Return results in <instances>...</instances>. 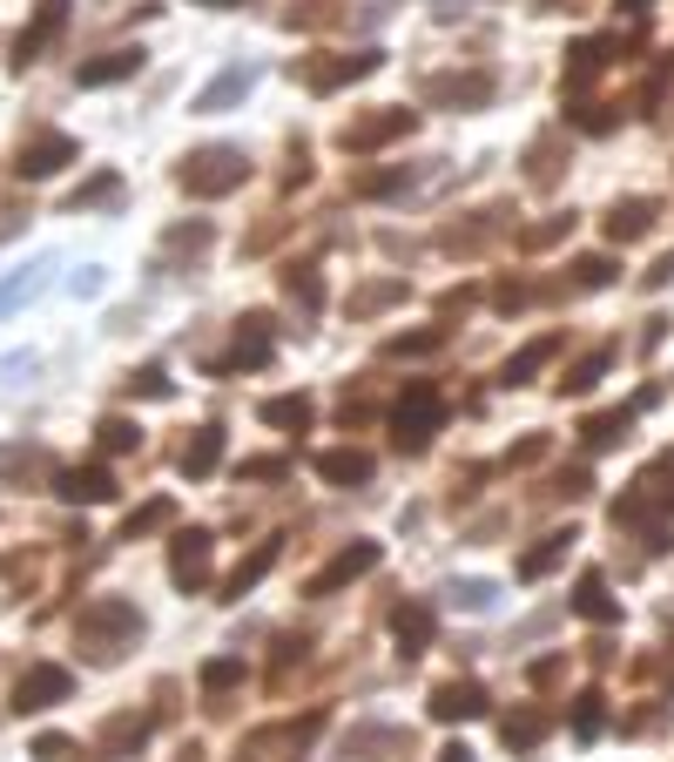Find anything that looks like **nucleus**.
Masks as SVG:
<instances>
[{
    "label": "nucleus",
    "mask_w": 674,
    "mask_h": 762,
    "mask_svg": "<svg viewBox=\"0 0 674 762\" xmlns=\"http://www.w3.org/2000/svg\"><path fill=\"white\" fill-rule=\"evenodd\" d=\"M203 8H236V0H203Z\"/></svg>",
    "instance_id": "47"
},
{
    "label": "nucleus",
    "mask_w": 674,
    "mask_h": 762,
    "mask_svg": "<svg viewBox=\"0 0 674 762\" xmlns=\"http://www.w3.org/2000/svg\"><path fill=\"white\" fill-rule=\"evenodd\" d=\"M499 735H506V749H533V742L547 735V715H540V709H520V715L499 722Z\"/></svg>",
    "instance_id": "27"
},
{
    "label": "nucleus",
    "mask_w": 674,
    "mask_h": 762,
    "mask_svg": "<svg viewBox=\"0 0 674 762\" xmlns=\"http://www.w3.org/2000/svg\"><path fill=\"white\" fill-rule=\"evenodd\" d=\"M149 742V715H115L109 729H102V749H115V755H129V749H142Z\"/></svg>",
    "instance_id": "26"
},
{
    "label": "nucleus",
    "mask_w": 674,
    "mask_h": 762,
    "mask_svg": "<svg viewBox=\"0 0 674 762\" xmlns=\"http://www.w3.org/2000/svg\"><path fill=\"white\" fill-rule=\"evenodd\" d=\"M68 28V0H41L34 8V21L21 28V41H14V68H34L48 48H54V34Z\"/></svg>",
    "instance_id": "6"
},
{
    "label": "nucleus",
    "mask_w": 674,
    "mask_h": 762,
    "mask_svg": "<svg viewBox=\"0 0 674 762\" xmlns=\"http://www.w3.org/2000/svg\"><path fill=\"white\" fill-rule=\"evenodd\" d=\"M68 162H74V142H68V135H34V142L21 149V162H14V176L48 183L54 169H68Z\"/></svg>",
    "instance_id": "10"
},
{
    "label": "nucleus",
    "mask_w": 674,
    "mask_h": 762,
    "mask_svg": "<svg viewBox=\"0 0 674 762\" xmlns=\"http://www.w3.org/2000/svg\"><path fill=\"white\" fill-rule=\"evenodd\" d=\"M249 89H257V68H223L216 81H210V89L196 95V115H223L229 102H243Z\"/></svg>",
    "instance_id": "17"
},
{
    "label": "nucleus",
    "mask_w": 674,
    "mask_h": 762,
    "mask_svg": "<svg viewBox=\"0 0 674 762\" xmlns=\"http://www.w3.org/2000/svg\"><path fill=\"white\" fill-rule=\"evenodd\" d=\"M168 580H176V587H190V595L210 580V534H203V527L176 534V547H168Z\"/></svg>",
    "instance_id": "7"
},
{
    "label": "nucleus",
    "mask_w": 674,
    "mask_h": 762,
    "mask_svg": "<svg viewBox=\"0 0 674 762\" xmlns=\"http://www.w3.org/2000/svg\"><path fill=\"white\" fill-rule=\"evenodd\" d=\"M135 634H142V614L129 601H89L81 608V648H89L95 661H115Z\"/></svg>",
    "instance_id": "1"
},
{
    "label": "nucleus",
    "mask_w": 674,
    "mask_h": 762,
    "mask_svg": "<svg viewBox=\"0 0 674 762\" xmlns=\"http://www.w3.org/2000/svg\"><path fill=\"white\" fill-rule=\"evenodd\" d=\"M54 492H61L68 506H102V499H115V479H109L102 466H68V473L54 479Z\"/></svg>",
    "instance_id": "14"
},
{
    "label": "nucleus",
    "mask_w": 674,
    "mask_h": 762,
    "mask_svg": "<svg viewBox=\"0 0 674 762\" xmlns=\"http://www.w3.org/2000/svg\"><path fill=\"white\" fill-rule=\"evenodd\" d=\"M553 352H560V331H547V337H533V345H527L520 358H506V385H527V378H533V372H540V365H547Z\"/></svg>",
    "instance_id": "25"
},
{
    "label": "nucleus",
    "mask_w": 674,
    "mask_h": 762,
    "mask_svg": "<svg viewBox=\"0 0 674 762\" xmlns=\"http://www.w3.org/2000/svg\"><path fill=\"white\" fill-rule=\"evenodd\" d=\"M257 365H270V317H243L236 345H229V358L216 372H257Z\"/></svg>",
    "instance_id": "9"
},
{
    "label": "nucleus",
    "mask_w": 674,
    "mask_h": 762,
    "mask_svg": "<svg viewBox=\"0 0 674 762\" xmlns=\"http://www.w3.org/2000/svg\"><path fill=\"white\" fill-rule=\"evenodd\" d=\"M378 567V540H358V547H345L324 573H310V595H337L345 580H358V573H371Z\"/></svg>",
    "instance_id": "11"
},
{
    "label": "nucleus",
    "mask_w": 674,
    "mask_h": 762,
    "mask_svg": "<svg viewBox=\"0 0 674 762\" xmlns=\"http://www.w3.org/2000/svg\"><path fill=\"white\" fill-rule=\"evenodd\" d=\"M573 608H580L586 621H621V601L607 595V580H601V573H586V580H580V595H573Z\"/></svg>",
    "instance_id": "24"
},
{
    "label": "nucleus",
    "mask_w": 674,
    "mask_h": 762,
    "mask_svg": "<svg viewBox=\"0 0 674 762\" xmlns=\"http://www.w3.org/2000/svg\"><path fill=\"white\" fill-rule=\"evenodd\" d=\"M621 8H627V14H641V8H654V0H621Z\"/></svg>",
    "instance_id": "46"
},
{
    "label": "nucleus",
    "mask_w": 674,
    "mask_h": 762,
    "mask_svg": "<svg viewBox=\"0 0 674 762\" xmlns=\"http://www.w3.org/2000/svg\"><path fill=\"white\" fill-rule=\"evenodd\" d=\"M176 385H168V372L162 365H142V372H129V398H168Z\"/></svg>",
    "instance_id": "34"
},
{
    "label": "nucleus",
    "mask_w": 674,
    "mask_h": 762,
    "mask_svg": "<svg viewBox=\"0 0 674 762\" xmlns=\"http://www.w3.org/2000/svg\"><path fill=\"white\" fill-rule=\"evenodd\" d=\"M264 418H270V426H284V433H304V426H310V398H304V392H297V398H270Z\"/></svg>",
    "instance_id": "31"
},
{
    "label": "nucleus",
    "mask_w": 674,
    "mask_h": 762,
    "mask_svg": "<svg viewBox=\"0 0 674 762\" xmlns=\"http://www.w3.org/2000/svg\"><path fill=\"white\" fill-rule=\"evenodd\" d=\"M236 682H243V661H236V654H216V661L203 668V689H210V695H223V689H236Z\"/></svg>",
    "instance_id": "35"
},
{
    "label": "nucleus",
    "mask_w": 674,
    "mask_h": 762,
    "mask_svg": "<svg viewBox=\"0 0 674 762\" xmlns=\"http://www.w3.org/2000/svg\"><path fill=\"white\" fill-rule=\"evenodd\" d=\"M284 291H290L297 304H317V297H324V284H317V271H310V264H297V271H284Z\"/></svg>",
    "instance_id": "37"
},
{
    "label": "nucleus",
    "mask_w": 674,
    "mask_h": 762,
    "mask_svg": "<svg viewBox=\"0 0 674 762\" xmlns=\"http://www.w3.org/2000/svg\"><path fill=\"white\" fill-rule=\"evenodd\" d=\"M492 89H499L492 74H439V81H426V102H446V109H486Z\"/></svg>",
    "instance_id": "8"
},
{
    "label": "nucleus",
    "mask_w": 674,
    "mask_h": 762,
    "mask_svg": "<svg viewBox=\"0 0 674 762\" xmlns=\"http://www.w3.org/2000/svg\"><path fill=\"white\" fill-rule=\"evenodd\" d=\"M243 473H249V479H277V473H284V459H249Z\"/></svg>",
    "instance_id": "44"
},
{
    "label": "nucleus",
    "mask_w": 674,
    "mask_h": 762,
    "mask_svg": "<svg viewBox=\"0 0 674 762\" xmlns=\"http://www.w3.org/2000/svg\"><path fill=\"white\" fill-rule=\"evenodd\" d=\"M391 135H411V109H385V115H371V122H351L337 142H345L351 155H365V149H378V142H391Z\"/></svg>",
    "instance_id": "13"
},
{
    "label": "nucleus",
    "mask_w": 674,
    "mask_h": 762,
    "mask_svg": "<svg viewBox=\"0 0 674 762\" xmlns=\"http://www.w3.org/2000/svg\"><path fill=\"white\" fill-rule=\"evenodd\" d=\"M647 230H654V203H641V196H634V203H614V216H607V236H614V243H634V236H647Z\"/></svg>",
    "instance_id": "21"
},
{
    "label": "nucleus",
    "mask_w": 674,
    "mask_h": 762,
    "mask_svg": "<svg viewBox=\"0 0 674 762\" xmlns=\"http://www.w3.org/2000/svg\"><path fill=\"white\" fill-rule=\"evenodd\" d=\"M566 547H573V534H547L540 547H527V553H520V580H540V573H553V567L566 560Z\"/></svg>",
    "instance_id": "23"
},
{
    "label": "nucleus",
    "mask_w": 674,
    "mask_h": 762,
    "mask_svg": "<svg viewBox=\"0 0 674 762\" xmlns=\"http://www.w3.org/2000/svg\"><path fill=\"white\" fill-rule=\"evenodd\" d=\"M102 453H135L142 446V426H129V418H102Z\"/></svg>",
    "instance_id": "33"
},
{
    "label": "nucleus",
    "mask_w": 674,
    "mask_h": 762,
    "mask_svg": "<svg viewBox=\"0 0 674 762\" xmlns=\"http://www.w3.org/2000/svg\"><path fill=\"white\" fill-rule=\"evenodd\" d=\"M580 291H601V284H614V264L607 257H580V277H573Z\"/></svg>",
    "instance_id": "38"
},
{
    "label": "nucleus",
    "mask_w": 674,
    "mask_h": 762,
    "mask_svg": "<svg viewBox=\"0 0 674 762\" xmlns=\"http://www.w3.org/2000/svg\"><path fill=\"white\" fill-rule=\"evenodd\" d=\"M452 601L479 614V608H492V587H486V580H466V587H452Z\"/></svg>",
    "instance_id": "40"
},
{
    "label": "nucleus",
    "mask_w": 674,
    "mask_h": 762,
    "mask_svg": "<svg viewBox=\"0 0 674 762\" xmlns=\"http://www.w3.org/2000/svg\"><path fill=\"white\" fill-rule=\"evenodd\" d=\"M573 735H601V695H580V709H573Z\"/></svg>",
    "instance_id": "39"
},
{
    "label": "nucleus",
    "mask_w": 674,
    "mask_h": 762,
    "mask_svg": "<svg viewBox=\"0 0 674 762\" xmlns=\"http://www.w3.org/2000/svg\"><path fill=\"white\" fill-rule=\"evenodd\" d=\"M432 715L439 722H472V715H486V689L479 682H439L432 689Z\"/></svg>",
    "instance_id": "16"
},
{
    "label": "nucleus",
    "mask_w": 674,
    "mask_h": 762,
    "mask_svg": "<svg viewBox=\"0 0 674 762\" xmlns=\"http://www.w3.org/2000/svg\"><path fill=\"white\" fill-rule=\"evenodd\" d=\"M41 466H48L41 446H0V486H8V479H28V473H41Z\"/></svg>",
    "instance_id": "28"
},
{
    "label": "nucleus",
    "mask_w": 674,
    "mask_h": 762,
    "mask_svg": "<svg viewBox=\"0 0 674 762\" xmlns=\"http://www.w3.org/2000/svg\"><path fill=\"white\" fill-rule=\"evenodd\" d=\"M135 68H142V48H109V54H95V61H81L74 81H81V89H109V81H129Z\"/></svg>",
    "instance_id": "15"
},
{
    "label": "nucleus",
    "mask_w": 674,
    "mask_h": 762,
    "mask_svg": "<svg viewBox=\"0 0 674 762\" xmlns=\"http://www.w3.org/2000/svg\"><path fill=\"white\" fill-rule=\"evenodd\" d=\"M216 459H223V433H216V426H203V433L183 446V473H190V479H210V473H216Z\"/></svg>",
    "instance_id": "22"
},
{
    "label": "nucleus",
    "mask_w": 674,
    "mask_h": 762,
    "mask_svg": "<svg viewBox=\"0 0 674 762\" xmlns=\"http://www.w3.org/2000/svg\"><path fill=\"white\" fill-rule=\"evenodd\" d=\"M607 358H614V352H586V358L560 378V392H573V398H580V392H594V385H601V372H607Z\"/></svg>",
    "instance_id": "30"
},
{
    "label": "nucleus",
    "mask_w": 674,
    "mask_h": 762,
    "mask_svg": "<svg viewBox=\"0 0 674 762\" xmlns=\"http://www.w3.org/2000/svg\"><path fill=\"white\" fill-rule=\"evenodd\" d=\"M21 230H28V216H21V210H0V243L21 236Z\"/></svg>",
    "instance_id": "43"
},
{
    "label": "nucleus",
    "mask_w": 674,
    "mask_h": 762,
    "mask_svg": "<svg viewBox=\"0 0 674 762\" xmlns=\"http://www.w3.org/2000/svg\"><path fill=\"white\" fill-rule=\"evenodd\" d=\"M627 426H634V412H601V418H586V446H621L627 439Z\"/></svg>",
    "instance_id": "29"
},
{
    "label": "nucleus",
    "mask_w": 674,
    "mask_h": 762,
    "mask_svg": "<svg viewBox=\"0 0 674 762\" xmlns=\"http://www.w3.org/2000/svg\"><path fill=\"white\" fill-rule=\"evenodd\" d=\"M243 176H249L243 149H196V155L176 169V183H183L190 196H229V190H243Z\"/></svg>",
    "instance_id": "2"
},
{
    "label": "nucleus",
    "mask_w": 674,
    "mask_h": 762,
    "mask_svg": "<svg viewBox=\"0 0 674 762\" xmlns=\"http://www.w3.org/2000/svg\"><path fill=\"white\" fill-rule=\"evenodd\" d=\"M661 506H674V479H667V466L641 473V479H634V492H621V506H614V527H634V520L661 514Z\"/></svg>",
    "instance_id": "5"
},
{
    "label": "nucleus",
    "mask_w": 674,
    "mask_h": 762,
    "mask_svg": "<svg viewBox=\"0 0 674 762\" xmlns=\"http://www.w3.org/2000/svg\"><path fill=\"white\" fill-rule=\"evenodd\" d=\"M168 520H176V506H168V499H149V506H135V514L122 520V540H135V534H149V527H168Z\"/></svg>",
    "instance_id": "32"
},
{
    "label": "nucleus",
    "mask_w": 674,
    "mask_h": 762,
    "mask_svg": "<svg viewBox=\"0 0 674 762\" xmlns=\"http://www.w3.org/2000/svg\"><path fill=\"white\" fill-rule=\"evenodd\" d=\"M391 634H398V654H426L432 648V608H398L391 614Z\"/></svg>",
    "instance_id": "19"
},
{
    "label": "nucleus",
    "mask_w": 674,
    "mask_h": 762,
    "mask_svg": "<svg viewBox=\"0 0 674 762\" xmlns=\"http://www.w3.org/2000/svg\"><path fill=\"white\" fill-rule=\"evenodd\" d=\"M115 196V176H95L89 190H74V210H89V203H109Z\"/></svg>",
    "instance_id": "41"
},
{
    "label": "nucleus",
    "mask_w": 674,
    "mask_h": 762,
    "mask_svg": "<svg viewBox=\"0 0 674 762\" xmlns=\"http://www.w3.org/2000/svg\"><path fill=\"white\" fill-rule=\"evenodd\" d=\"M439 426H446V398H439L432 385H411V392L398 398V412H391V439H398L405 453H418Z\"/></svg>",
    "instance_id": "3"
},
{
    "label": "nucleus",
    "mask_w": 674,
    "mask_h": 762,
    "mask_svg": "<svg viewBox=\"0 0 674 762\" xmlns=\"http://www.w3.org/2000/svg\"><path fill=\"white\" fill-rule=\"evenodd\" d=\"M439 762H472V749H466V742H452V749H439Z\"/></svg>",
    "instance_id": "45"
},
{
    "label": "nucleus",
    "mask_w": 674,
    "mask_h": 762,
    "mask_svg": "<svg viewBox=\"0 0 674 762\" xmlns=\"http://www.w3.org/2000/svg\"><path fill=\"white\" fill-rule=\"evenodd\" d=\"M68 695H74V674L54 668V661H34L21 682H14V709H21V715H41V709H54V702H68Z\"/></svg>",
    "instance_id": "4"
},
{
    "label": "nucleus",
    "mask_w": 674,
    "mask_h": 762,
    "mask_svg": "<svg viewBox=\"0 0 674 762\" xmlns=\"http://www.w3.org/2000/svg\"><path fill=\"white\" fill-rule=\"evenodd\" d=\"M426 352H439V331H411V337H391L385 345V358H426Z\"/></svg>",
    "instance_id": "36"
},
{
    "label": "nucleus",
    "mask_w": 674,
    "mask_h": 762,
    "mask_svg": "<svg viewBox=\"0 0 674 762\" xmlns=\"http://www.w3.org/2000/svg\"><path fill=\"white\" fill-rule=\"evenodd\" d=\"M34 755H41V762H61V755H68V742H61V735H41V742H34Z\"/></svg>",
    "instance_id": "42"
},
{
    "label": "nucleus",
    "mask_w": 674,
    "mask_h": 762,
    "mask_svg": "<svg viewBox=\"0 0 674 762\" xmlns=\"http://www.w3.org/2000/svg\"><path fill=\"white\" fill-rule=\"evenodd\" d=\"M378 68H385V54L365 48V54H345V61H310L304 81H310V89H337V81H365V74H378Z\"/></svg>",
    "instance_id": "12"
},
{
    "label": "nucleus",
    "mask_w": 674,
    "mask_h": 762,
    "mask_svg": "<svg viewBox=\"0 0 674 762\" xmlns=\"http://www.w3.org/2000/svg\"><path fill=\"white\" fill-rule=\"evenodd\" d=\"M317 479H330V486H365V479H371V453H358V446L317 453Z\"/></svg>",
    "instance_id": "18"
},
{
    "label": "nucleus",
    "mask_w": 674,
    "mask_h": 762,
    "mask_svg": "<svg viewBox=\"0 0 674 762\" xmlns=\"http://www.w3.org/2000/svg\"><path fill=\"white\" fill-rule=\"evenodd\" d=\"M270 567H277V540H264L257 553H249V560H243V567H236V573L223 580V601H243V595H249V587H257V580H264Z\"/></svg>",
    "instance_id": "20"
}]
</instances>
